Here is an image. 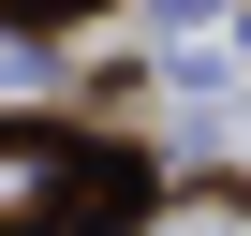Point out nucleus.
<instances>
[{"mask_svg": "<svg viewBox=\"0 0 251 236\" xmlns=\"http://www.w3.org/2000/svg\"><path fill=\"white\" fill-rule=\"evenodd\" d=\"M30 207H59V148H0V221H30Z\"/></svg>", "mask_w": 251, "mask_h": 236, "instance_id": "nucleus-1", "label": "nucleus"}]
</instances>
